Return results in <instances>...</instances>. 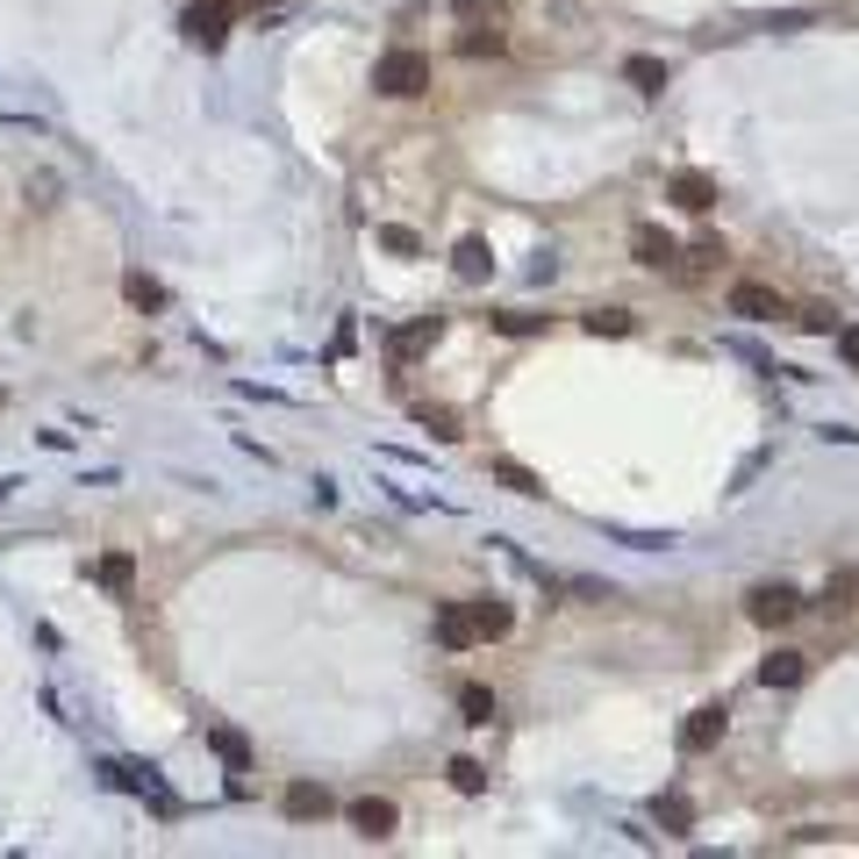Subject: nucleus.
<instances>
[{
	"mask_svg": "<svg viewBox=\"0 0 859 859\" xmlns=\"http://www.w3.org/2000/svg\"><path fill=\"white\" fill-rule=\"evenodd\" d=\"M667 193L688 208V216H710V208H716V179H710V172H673Z\"/></svg>",
	"mask_w": 859,
	"mask_h": 859,
	"instance_id": "0eeeda50",
	"label": "nucleus"
},
{
	"mask_svg": "<svg viewBox=\"0 0 859 859\" xmlns=\"http://www.w3.org/2000/svg\"><path fill=\"white\" fill-rule=\"evenodd\" d=\"M803 673H809L803 652H766L760 659V688H803Z\"/></svg>",
	"mask_w": 859,
	"mask_h": 859,
	"instance_id": "9d476101",
	"label": "nucleus"
},
{
	"mask_svg": "<svg viewBox=\"0 0 859 859\" xmlns=\"http://www.w3.org/2000/svg\"><path fill=\"white\" fill-rule=\"evenodd\" d=\"M416 423H423V430H437V437H459V416H451L444 401H416Z\"/></svg>",
	"mask_w": 859,
	"mask_h": 859,
	"instance_id": "412c9836",
	"label": "nucleus"
},
{
	"mask_svg": "<svg viewBox=\"0 0 859 859\" xmlns=\"http://www.w3.org/2000/svg\"><path fill=\"white\" fill-rule=\"evenodd\" d=\"M745 616L752 624H766V630H781V624H795V616H803V595H795V587H752L745 595Z\"/></svg>",
	"mask_w": 859,
	"mask_h": 859,
	"instance_id": "7ed1b4c3",
	"label": "nucleus"
},
{
	"mask_svg": "<svg viewBox=\"0 0 859 859\" xmlns=\"http://www.w3.org/2000/svg\"><path fill=\"white\" fill-rule=\"evenodd\" d=\"M208 745H216L222 760H230V774H244V766H251V745H244V731H208Z\"/></svg>",
	"mask_w": 859,
	"mask_h": 859,
	"instance_id": "f3484780",
	"label": "nucleus"
},
{
	"mask_svg": "<svg viewBox=\"0 0 859 859\" xmlns=\"http://www.w3.org/2000/svg\"><path fill=\"white\" fill-rule=\"evenodd\" d=\"M494 329H502V337H537V329H545V315H523V308H509V315H494Z\"/></svg>",
	"mask_w": 859,
	"mask_h": 859,
	"instance_id": "393cba45",
	"label": "nucleus"
},
{
	"mask_svg": "<svg viewBox=\"0 0 859 859\" xmlns=\"http://www.w3.org/2000/svg\"><path fill=\"white\" fill-rule=\"evenodd\" d=\"M380 244L395 251V259H416V251H423V237H416V230H401V222H387V230H380Z\"/></svg>",
	"mask_w": 859,
	"mask_h": 859,
	"instance_id": "a878e982",
	"label": "nucleus"
},
{
	"mask_svg": "<svg viewBox=\"0 0 859 859\" xmlns=\"http://www.w3.org/2000/svg\"><path fill=\"white\" fill-rule=\"evenodd\" d=\"M852 595H859V573H838V580L824 587V609H852Z\"/></svg>",
	"mask_w": 859,
	"mask_h": 859,
	"instance_id": "bb28decb",
	"label": "nucleus"
},
{
	"mask_svg": "<svg viewBox=\"0 0 859 859\" xmlns=\"http://www.w3.org/2000/svg\"><path fill=\"white\" fill-rule=\"evenodd\" d=\"M723 731H731V710H723V702H702V710L681 723V752H710Z\"/></svg>",
	"mask_w": 859,
	"mask_h": 859,
	"instance_id": "39448f33",
	"label": "nucleus"
},
{
	"mask_svg": "<svg viewBox=\"0 0 859 859\" xmlns=\"http://www.w3.org/2000/svg\"><path fill=\"white\" fill-rule=\"evenodd\" d=\"M838 352H846V366L859 373V329H838Z\"/></svg>",
	"mask_w": 859,
	"mask_h": 859,
	"instance_id": "2f4dec72",
	"label": "nucleus"
},
{
	"mask_svg": "<svg viewBox=\"0 0 859 859\" xmlns=\"http://www.w3.org/2000/svg\"><path fill=\"white\" fill-rule=\"evenodd\" d=\"M731 315H745V323H781V315H795V308L774 294V286H760V280H737V286H731Z\"/></svg>",
	"mask_w": 859,
	"mask_h": 859,
	"instance_id": "20e7f679",
	"label": "nucleus"
},
{
	"mask_svg": "<svg viewBox=\"0 0 859 859\" xmlns=\"http://www.w3.org/2000/svg\"><path fill=\"white\" fill-rule=\"evenodd\" d=\"M451 265H459V280H488L494 273V251L480 244V237H465V244L451 251Z\"/></svg>",
	"mask_w": 859,
	"mask_h": 859,
	"instance_id": "4468645a",
	"label": "nucleus"
},
{
	"mask_svg": "<svg viewBox=\"0 0 859 859\" xmlns=\"http://www.w3.org/2000/svg\"><path fill=\"white\" fill-rule=\"evenodd\" d=\"M459 51H465V57H488V51H502V29H488V36H480V29H473V36H465Z\"/></svg>",
	"mask_w": 859,
	"mask_h": 859,
	"instance_id": "c756f323",
	"label": "nucleus"
},
{
	"mask_svg": "<svg viewBox=\"0 0 859 859\" xmlns=\"http://www.w3.org/2000/svg\"><path fill=\"white\" fill-rule=\"evenodd\" d=\"M280 809H286V817H294V824H308V817H329V795L301 781V788H286V795H280Z\"/></svg>",
	"mask_w": 859,
	"mask_h": 859,
	"instance_id": "9b49d317",
	"label": "nucleus"
},
{
	"mask_svg": "<svg viewBox=\"0 0 859 859\" xmlns=\"http://www.w3.org/2000/svg\"><path fill=\"white\" fill-rule=\"evenodd\" d=\"M251 8H280V0H251Z\"/></svg>",
	"mask_w": 859,
	"mask_h": 859,
	"instance_id": "473e14b6",
	"label": "nucleus"
},
{
	"mask_svg": "<svg viewBox=\"0 0 859 859\" xmlns=\"http://www.w3.org/2000/svg\"><path fill=\"white\" fill-rule=\"evenodd\" d=\"M437 329H444V323H437V315H423V323H409V329H401V337H395V358H416V352H423V344L437 337Z\"/></svg>",
	"mask_w": 859,
	"mask_h": 859,
	"instance_id": "6ab92c4d",
	"label": "nucleus"
},
{
	"mask_svg": "<svg viewBox=\"0 0 859 859\" xmlns=\"http://www.w3.org/2000/svg\"><path fill=\"white\" fill-rule=\"evenodd\" d=\"M710 265H723V244H716V237H702V244L688 251V273H710Z\"/></svg>",
	"mask_w": 859,
	"mask_h": 859,
	"instance_id": "cd10ccee",
	"label": "nucleus"
},
{
	"mask_svg": "<svg viewBox=\"0 0 859 859\" xmlns=\"http://www.w3.org/2000/svg\"><path fill=\"white\" fill-rule=\"evenodd\" d=\"M101 587H108V595H129V587H137V559H129V552H108V559H101Z\"/></svg>",
	"mask_w": 859,
	"mask_h": 859,
	"instance_id": "2eb2a0df",
	"label": "nucleus"
},
{
	"mask_svg": "<svg viewBox=\"0 0 859 859\" xmlns=\"http://www.w3.org/2000/svg\"><path fill=\"white\" fill-rule=\"evenodd\" d=\"M795 323H803V329H817V337H824V329H838V315H831V308H803Z\"/></svg>",
	"mask_w": 859,
	"mask_h": 859,
	"instance_id": "7c9ffc66",
	"label": "nucleus"
},
{
	"mask_svg": "<svg viewBox=\"0 0 859 859\" xmlns=\"http://www.w3.org/2000/svg\"><path fill=\"white\" fill-rule=\"evenodd\" d=\"M509 624H516V616H509V601H502V595L473 601V630H480V638H509Z\"/></svg>",
	"mask_w": 859,
	"mask_h": 859,
	"instance_id": "f8f14e48",
	"label": "nucleus"
},
{
	"mask_svg": "<svg viewBox=\"0 0 859 859\" xmlns=\"http://www.w3.org/2000/svg\"><path fill=\"white\" fill-rule=\"evenodd\" d=\"M630 259L652 265V273H667V265H673V237L659 230V222H638V230H630Z\"/></svg>",
	"mask_w": 859,
	"mask_h": 859,
	"instance_id": "423d86ee",
	"label": "nucleus"
},
{
	"mask_svg": "<svg viewBox=\"0 0 859 859\" xmlns=\"http://www.w3.org/2000/svg\"><path fill=\"white\" fill-rule=\"evenodd\" d=\"M437 645H444V652H465V645H480V630H473V609L444 601V609H437Z\"/></svg>",
	"mask_w": 859,
	"mask_h": 859,
	"instance_id": "1a4fd4ad",
	"label": "nucleus"
},
{
	"mask_svg": "<svg viewBox=\"0 0 859 859\" xmlns=\"http://www.w3.org/2000/svg\"><path fill=\"white\" fill-rule=\"evenodd\" d=\"M230 22H237L230 0H193V8H187V43H201V51H222V43H230Z\"/></svg>",
	"mask_w": 859,
	"mask_h": 859,
	"instance_id": "f03ea898",
	"label": "nucleus"
},
{
	"mask_svg": "<svg viewBox=\"0 0 859 859\" xmlns=\"http://www.w3.org/2000/svg\"><path fill=\"white\" fill-rule=\"evenodd\" d=\"M488 473H494V480H502V488H509V494H531V502H537V494H545V480H537V473H531V465H516V459H494V465H488Z\"/></svg>",
	"mask_w": 859,
	"mask_h": 859,
	"instance_id": "ddd939ff",
	"label": "nucleus"
},
{
	"mask_svg": "<svg viewBox=\"0 0 859 859\" xmlns=\"http://www.w3.org/2000/svg\"><path fill=\"white\" fill-rule=\"evenodd\" d=\"M624 80L638 86V94H659V86H667V65H659V57H624Z\"/></svg>",
	"mask_w": 859,
	"mask_h": 859,
	"instance_id": "dca6fc26",
	"label": "nucleus"
},
{
	"mask_svg": "<svg viewBox=\"0 0 859 859\" xmlns=\"http://www.w3.org/2000/svg\"><path fill=\"white\" fill-rule=\"evenodd\" d=\"M444 774H451V788H459V795H480V788H488V766H480V760H451Z\"/></svg>",
	"mask_w": 859,
	"mask_h": 859,
	"instance_id": "aec40b11",
	"label": "nucleus"
},
{
	"mask_svg": "<svg viewBox=\"0 0 859 859\" xmlns=\"http://www.w3.org/2000/svg\"><path fill=\"white\" fill-rule=\"evenodd\" d=\"M123 294L137 301V308H165V286H158V280H144V273H129V280H123Z\"/></svg>",
	"mask_w": 859,
	"mask_h": 859,
	"instance_id": "b1692460",
	"label": "nucleus"
},
{
	"mask_svg": "<svg viewBox=\"0 0 859 859\" xmlns=\"http://www.w3.org/2000/svg\"><path fill=\"white\" fill-rule=\"evenodd\" d=\"M395 803H387V795H366V803H352V831L358 838H395Z\"/></svg>",
	"mask_w": 859,
	"mask_h": 859,
	"instance_id": "6e6552de",
	"label": "nucleus"
},
{
	"mask_svg": "<svg viewBox=\"0 0 859 859\" xmlns=\"http://www.w3.org/2000/svg\"><path fill=\"white\" fill-rule=\"evenodd\" d=\"M465 22H502V0H459Z\"/></svg>",
	"mask_w": 859,
	"mask_h": 859,
	"instance_id": "c85d7f7f",
	"label": "nucleus"
},
{
	"mask_svg": "<svg viewBox=\"0 0 859 859\" xmlns=\"http://www.w3.org/2000/svg\"><path fill=\"white\" fill-rule=\"evenodd\" d=\"M373 86H380L387 101H416V94H430V57H423V51H387L380 65H373Z\"/></svg>",
	"mask_w": 859,
	"mask_h": 859,
	"instance_id": "f257e3e1",
	"label": "nucleus"
},
{
	"mask_svg": "<svg viewBox=\"0 0 859 859\" xmlns=\"http://www.w3.org/2000/svg\"><path fill=\"white\" fill-rule=\"evenodd\" d=\"M587 329H595V337H601V329H609V337H630L638 315H630V308H587Z\"/></svg>",
	"mask_w": 859,
	"mask_h": 859,
	"instance_id": "a211bd4d",
	"label": "nucleus"
},
{
	"mask_svg": "<svg viewBox=\"0 0 859 859\" xmlns=\"http://www.w3.org/2000/svg\"><path fill=\"white\" fill-rule=\"evenodd\" d=\"M659 824H667V831H688V824H695V809H688V795H659V809H652Z\"/></svg>",
	"mask_w": 859,
	"mask_h": 859,
	"instance_id": "5701e85b",
	"label": "nucleus"
},
{
	"mask_svg": "<svg viewBox=\"0 0 859 859\" xmlns=\"http://www.w3.org/2000/svg\"><path fill=\"white\" fill-rule=\"evenodd\" d=\"M459 710H465V723H488V716H494V695H488L480 681H465V688H459Z\"/></svg>",
	"mask_w": 859,
	"mask_h": 859,
	"instance_id": "4be33fe9",
	"label": "nucleus"
}]
</instances>
